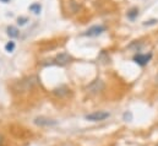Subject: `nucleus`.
<instances>
[{
	"label": "nucleus",
	"mask_w": 158,
	"mask_h": 146,
	"mask_svg": "<svg viewBox=\"0 0 158 146\" xmlns=\"http://www.w3.org/2000/svg\"><path fill=\"white\" fill-rule=\"evenodd\" d=\"M109 113L108 112H104V110H97V112H93V113H89L86 115V119L89 120V122H102V120H106L107 118H109Z\"/></svg>",
	"instance_id": "obj_1"
},
{
	"label": "nucleus",
	"mask_w": 158,
	"mask_h": 146,
	"mask_svg": "<svg viewBox=\"0 0 158 146\" xmlns=\"http://www.w3.org/2000/svg\"><path fill=\"white\" fill-rule=\"evenodd\" d=\"M71 60H73V58H71V55H70L69 53H60V54H58V55L52 60V63L55 64V65L64 67V65L69 64Z\"/></svg>",
	"instance_id": "obj_2"
},
{
	"label": "nucleus",
	"mask_w": 158,
	"mask_h": 146,
	"mask_svg": "<svg viewBox=\"0 0 158 146\" xmlns=\"http://www.w3.org/2000/svg\"><path fill=\"white\" fill-rule=\"evenodd\" d=\"M103 88H104L103 81H102V80H96V81H93V82L87 87V91H88L89 93H92V95H96V93H99L101 91H103Z\"/></svg>",
	"instance_id": "obj_3"
},
{
	"label": "nucleus",
	"mask_w": 158,
	"mask_h": 146,
	"mask_svg": "<svg viewBox=\"0 0 158 146\" xmlns=\"http://www.w3.org/2000/svg\"><path fill=\"white\" fill-rule=\"evenodd\" d=\"M104 31H106V27H104V26H102V25H96V26L89 27V28L85 32V36L97 37V36H99V35H102Z\"/></svg>",
	"instance_id": "obj_4"
},
{
	"label": "nucleus",
	"mask_w": 158,
	"mask_h": 146,
	"mask_svg": "<svg viewBox=\"0 0 158 146\" xmlns=\"http://www.w3.org/2000/svg\"><path fill=\"white\" fill-rule=\"evenodd\" d=\"M151 58H152V54L151 53L150 54H136L134 57V62L136 64H139L140 67H145L151 60Z\"/></svg>",
	"instance_id": "obj_5"
},
{
	"label": "nucleus",
	"mask_w": 158,
	"mask_h": 146,
	"mask_svg": "<svg viewBox=\"0 0 158 146\" xmlns=\"http://www.w3.org/2000/svg\"><path fill=\"white\" fill-rule=\"evenodd\" d=\"M35 124L38 127H54L56 125V122L53 119L45 118V117H38L35 119Z\"/></svg>",
	"instance_id": "obj_6"
},
{
	"label": "nucleus",
	"mask_w": 158,
	"mask_h": 146,
	"mask_svg": "<svg viewBox=\"0 0 158 146\" xmlns=\"http://www.w3.org/2000/svg\"><path fill=\"white\" fill-rule=\"evenodd\" d=\"M19 35L20 33H19V30L16 27H14V26L7 27V36L10 37V38H17Z\"/></svg>",
	"instance_id": "obj_7"
},
{
	"label": "nucleus",
	"mask_w": 158,
	"mask_h": 146,
	"mask_svg": "<svg viewBox=\"0 0 158 146\" xmlns=\"http://www.w3.org/2000/svg\"><path fill=\"white\" fill-rule=\"evenodd\" d=\"M30 10H31L33 14L38 15L40 12V10H42V6H40V4H38V2H35V4H32V5L30 6Z\"/></svg>",
	"instance_id": "obj_8"
},
{
	"label": "nucleus",
	"mask_w": 158,
	"mask_h": 146,
	"mask_svg": "<svg viewBox=\"0 0 158 146\" xmlns=\"http://www.w3.org/2000/svg\"><path fill=\"white\" fill-rule=\"evenodd\" d=\"M15 47H16L15 42L10 41V42H7V43H6V45H5V50H6L7 53H12V52H14V49H15Z\"/></svg>",
	"instance_id": "obj_9"
},
{
	"label": "nucleus",
	"mask_w": 158,
	"mask_h": 146,
	"mask_svg": "<svg viewBox=\"0 0 158 146\" xmlns=\"http://www.w3.org/2000/svg\"><path fill=\"white\" fill-rule=\"evenodd\" d=\"M139 15V10L137 9H131L129 12H127V17L130 20H135V17Z\"/></svg>",
	"instance_id": "obj_10"
},
{
	"label": "nucleus",
	"mask_w": 158,
	"mask_h": 146,
	"mask_svg": "<svg viewBox=\"0 0 158 146\" xmlns=\"http://www.w3.org/2000/svg\"><path fill=\"white\" fill-rule=\"evenodd\" d=\"M19 25H25L26 24V21H27V19L26 17H19Z\"/></svg>",
	"instance_id": "obj_11"
},
{
	"label": "nucleus",
	"mask_w": 158,
	"mask_h": 146,
	"mask_svg": "<svg viewBox=\"0 0 158 146\" xmlns=\"http://www.w3.org/2000/svg\"><path fill=\"white\" fill-rule=\"evenodd\" d=\"M156 22H157V20H151V21H146L143 25H145V26H146V25H155Z\"/></svg>",
	"instance_id": "obj_12"
},
{
	"label": "nucleus",
	"mask_w": 158,
	"mask_h": 146,
	"mask_svg": "<svg viewBox=\"0 0 158 146\" xmlns=\"http://www.w3.org/2000/svg\"><path fill=\"white\" fill-rule=\"evenodd\" d=\"M0 146H4V136L0 134Z\"/></svg>",
	"instance_id": "obj_13"
},
{
	"label": "nucleus",
	"mask_w": 158,
	"mask_h": 146,
	"mask_svg": "<svg viewBox=\"0 0 158 146\" xmlns=\"http://www.w3.org/2000/svg\"><path fill=\"white\" fill-rule=\"evenodd\" d=\"M0 1H1V2H4V4H7L10 0H0Z\"/></svg>",
	"instance_id": "obj_14"
}]
</instances>
